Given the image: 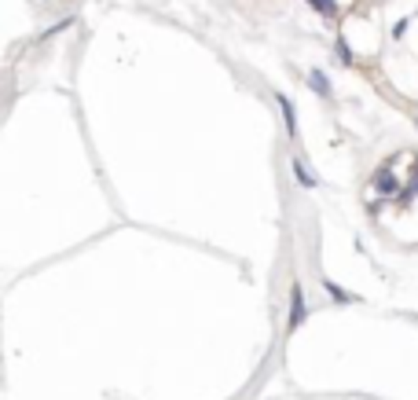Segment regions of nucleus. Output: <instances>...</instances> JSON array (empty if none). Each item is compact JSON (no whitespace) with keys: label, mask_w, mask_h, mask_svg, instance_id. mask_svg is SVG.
<instances>
[{"label":"nucleus","mask_w":418,"mask_h":400,"mask_svg":"<svg viewBox=\"0 0 418 400\" xmlns=\"http://www.w3.org/2000/svg\"><path fill=\"white\" fill-rule=\"evenodd\" d=\"M305 290H301V283H294V290H290V331H297L305 323Z\"/></svg>","instance_id":"1"},{"label":"nucleus","mask_w":418,"mask_h":400,"mask_svg":"<svg viewBox=\"0 0 418 400\" xmlns=\"http://www.w3.org/2000/svg\"><path fill=\"white\" fill-rule=\"evenodd\" d=\"M374 191H378L382 198H393L396 195V180H393V165H385V169L374 176Z\"/></svg>","instance_id":"2"},{"label":"nucleus","mask_w":418,"mask_h":400,"mask_svg":"<svg viewBox=\"0 0 418 400\" xmlns=\"http://www.w3.org/2000/svg\"><path fill=\"white\" fill-rule=\"evenodd\" d=\"M308 89H312L316 96L330 99V81H327V73H323V70H308Z\"/></svg>","instance_id":"3"},{"label":"nucleus","mask_w":418,"mask_h":400,"mask_svg":"<svg viewBox=\"0 0 418 400\" xmlns=\"http://www.w3.org/2000/svg\"><path fill=\"white\" fill-rule=\"evenodd\" d=\"M279 99V110H283V121H286V132L297 136V114H294V103L286 99V96H275Z\"/></svg>","instance_id":"4"},{"label":"nucleus","mask_w":418,"mask_h":400,"mask_svg":"<svg viewBox=\"0 0 418 400\" xmlns=\"http://www.w3.org/2000/svg\"><path fill=\"white\" fill-rule=\"evenodd\" d=\"M308 4H312V12H319L323 19H338V15H341L338 0H308Z\"/></svg>","instance_id":"5"},{"label":"nucleus","mask_w":418,"mask_h":400,"mask_svg":"<svg viewBox=\"0 0 418 400\" xmlns=\"http://www.w3.org/2000/svg\"><path fill=\"white\" fill-rule=\"evenodd\" d=\"M294 176L301 180V187H316V176L305 169V162H301V158H294Z\"/></svg>","instance_id":"6"},{"label":"nucleus","mask_w":418,"mask_h":400,"mask_svg":"<svg viewBox=\"0 0 418 400\" xmlns=\"http://www.w3.org/2000/svg\"><path fill=\"white\" fill-rule=\"evenodd\" d=\"M323 287H327V294H330L334 301H341V305L349 301V298H345V290H341V287H334V283H323Z\"/></svg>","instance_id":"7"}]
</instances>
